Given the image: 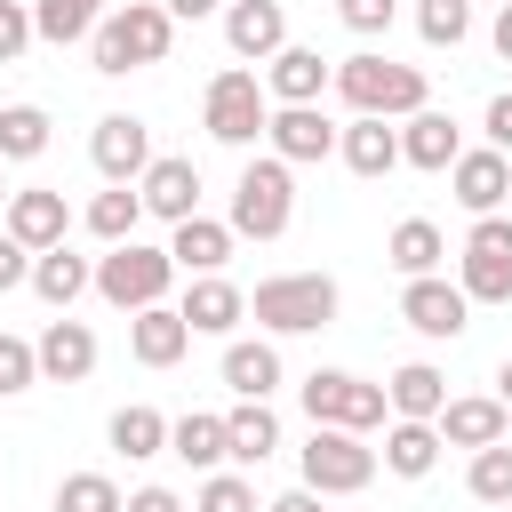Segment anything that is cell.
<instances>
[{
    "label": "cell",
    "mask_w": 512,
    "mask_h": 512,
    "mask_svg": "<svg viewBox=\"0 0 512 512\" xmlns=\"http://www.w3.org/2000/svg\"><path fill=\"white\" fill-rule=\"evenodd\" d=\"M168 40H176V16H168L160 0H128V8H112V16L88 32V56H96L104 80H120V72L168 64Z\"/></svg>",
    "instance_id": "1"
},
{
    "label": "cell",
    "mask_w": 512,
    "mask_h": 512,
    "mask_svg": "<svg viewBox=\"0 0 512 512\" xmlns=\"http://www.w3.org/2000/svg\"><path fill=\"white\" fill-rule=\"evenodd\" d=\"M336 96L352 112H376V120H408V112L432 104V88H424L416 64H392V56H368V48L336 64Z\"/></svg>",
    "instance_id": "2"
},
{
    "label": "cell",
    "mask_w": 512,
    "mask_h": 512,
    "mask_svg": "<svg viewBox=\"0 0 512 512\" xmlns=\"http://www.w3.org/2000/svg\"><path fill=\"white\" fill-rule=\"evenodd\" d=\"M248 312H256V328H272V336H312V328L336 320V280H328V272H272V280H256Z\"/></svg>",
    "instance_id": "3"
},
{
    "label": "cell",
    "mask_w": 512,
    "mask_h": 512,
    "mask_svg": "<svg viewBox=\"0 0 512 512\" xmlns=\"http://www.w3.org/2000/svg\"><path fill=\"white\" fill-rule=\"evenodd\" d=\"M288 224H296V176H288L280 152H264V160H248L240 184H232V232H240V240H280Z\"/></svg>",
    "instance_id": "4"
},
{
    "label": "cell",
    "mask_w": 512,
    "mask_h": 512,
    "mask_svg": "<svg viewBox=\"0 0 512 512\" xmlns=\"http://www.w3.org/2000/svg\"><path fill=\"white\" fill-rule=\"evenodd\" d=\"M200 128H208L216 144H256V136L272 128V96H264V80H256L248 64L216 72L208 96H200Z\"/></svg>",
    "instance_id": "5"
},
{
    "label": "cell",
    "mask_w": 512,
    "mask_h": 512,
    "mask_svg": "<svg viewBox=\"0 0 512 512\" xmlns=\"http://www.w3.org/2000/svg\"><path fill=\"white\" fill-rule=\"evenodd\" d=\"M168 280H176V256H168V248H144V240H112V256L96 264V296H104L112 312H144V304H160Z\"/></svg>",
    "instance_id": "6"
},
{
    "label": "cell",
    "mask_w": 512,
    "mask_h": 512,
    "mask_svg": "<svg viewBox=\"0 0 512 512\" xmlns=\"http://www.w3.org/2000/svg\"><path fill=\"white\" fill-rule=\"evenodd\" d=\"M304 416L312 424H344V432H376L392 416V400H384V384H368L352 368H312L304 376Z\"/></svg>",
    "instance_id": "7"
},
{
    "label": "cell",
    "mask_w": 512,
    "mask_h": 512,
    "mask_svg": "<svg viewBox=\"0 0 512 512\" xmlns=\"http://www.w3.org/2000/svg\"><path fill=\"white\" fill-rule=\"evenodd\" d=\"M368 480H376V448H368V432L312 424V440H304V488H320V496H360Z\"/></svg>",
    "instance_id": "8"
},
{
    "label": "cell",
    "mask_w": 512,
    "mask_h": 512,
    "mask_svg": "<svg viewBox=\"0 0 512 512\" xmlns=\"http://www.w3.org/2000/svg\"><path fill=\"white\" fill-rule=\"evenodd\" d=\"M464 296L472 304H512V224L504 216H472L464 232Z\"/></svg>",
    "instance_id": "9"
},
{
    "label": "cell",
    "mask_w": 512,
    "mask_h": 512,
    "mask_svg": "<svg viewBox=\"0 0 512 512\" xmlns=\"http://www.w3.org/2000/svg\"><path fill=\"white\" fill-rule=\"evenodd\" d=\"M400 320H408L416 336L448 344V336H464V328H472V296H464V280L424 272V280H408V288H400Z\"/></svg>",
    "instance_id": "10"
},
{
    "label": "cell",
    "mask_w": 512,
    "mask_h": 512,
    "mask_svg": "<svg viewBox=\"0 0 512 512\" xmlns=\"http://www.w3.org/2000/svg\"><path fill=\"white\" fill-rule=\"evenodd\" d=\"M88 160H96L104 184H136V176L152 168V128H144L136 112H104L96 136H88Z\"/></svg>",
    "instance_id": "11"
},
{
    "label": "cell",
    "mask_w": 512,
    "mask_h": 512,
    "mask_svg": "<svg viewBox=\"0 0 512 512\" xmlns=\"http://www.w3.org/2000/svg\"><path fill=\"white\" fill-rule=\"evenodd\" d=\"M136 192H144V216H160V224L200 216V168H192L184 152H160V160L136 176Z\"/></svg>",
    "instance_id": "12"
},
{
    "label": "cell",
    "mask_w": 512,
    "mask_h": 512,
    "mask_svg": "<svg viewBox=\"0 0 512 512\" xmlns=\"http://www.w3.org/2000/svg\"><path fill=\"white\" fill-rule=\"evenodd\" d=\"M448 184H456V208H464V216H496V208H504V192H512V152H496V144L456 152Z\"/></svg>",
    "instance_id": "13"
},
{
    "label": "cell",
    "mask_w": 512,
    "mask_h": 512,
    "mask_svg": "<svg viewBox=\"0 0 512 512\" xmlns=\"http://www.w3.org/2000/svg\"><path fill=\"white\" fill-rule=\"evenodd\" d=\"M224 48L248 56V64L280 56L288 48V8L280 0H224Z\"/></svg>",
    "instance_id": "14"
},
{
    "label": "cell",
    "mask_w": 512,
    "mask_h": 512,
    "mask_svg": "<svg viewBox=\"0 0 512 512\" xmlns=\"http://www.w3.org/2000/svg\"><path fill=\"white\" fill-rule=\"evenodd\" d=\"M320 88H336V64L320 56V48H280V56H264V96L272 104H320Z\"/></svg>",
    "instance_id": "15"
},
{
    "label": "cell",
    "mask_w": 512,
    "mask_h": 512,
    "mask_svg": "<svg viewBox=\"0 0 512 512\" xmlns=\"http://www.w3.org/2000/svg\"><path fill=\"white\" fill-rule=\"evenodd\" d=\"M264 144H272L288 168H304V160H328V152H336V128L320 120V104H272Z\"/></svg>",
    "instance_id": "16"
},
{
    "label": "cell",
    "mask_w": 512,
    "mask_h": 512,
    "mask_svg": "<svg viewBox=\"0 0 512 512\" xmlns=\"http://www.w3.org/2000/svg\"><path fill=\"white\" fill-rule=\"evenodd\" d=\"M32 256L40 248H56L64 232H72V208H64V192H48V184H24V192H8V216H0Z\"/></svg>",
    "instance_id": "17"
},
{
    "label": "cell",
    "mask_w": 512,
    "mask_h": 512,
    "mask_svg": "<svg viewBox=\"0 0 512 512\" xmlns=\"http://www.w3.org/2000/svg\"><path fill=\"white\" fill-rule=\"evenodd\" d=\"M128 352H136L144 368H176V360L192 352V320H184L176 304H144V312H128Z\"/></svg>",
    "instance_id": "18"
},
{
    "label": "cell",
    "mask_w": 512,
    "mask_h": 512,
    "mask_svg": "<svg viewBox=\"0 0 512 512\" xmlns=\"http://www.w3.org/2000/svg\"><path fill=\"white\" fill-rule=\"evenodd\" d=\"M336 152H344V168L352 176H392L400 168V128L392 120H376V112H352V128H336Z\"/></svg>",
    "instance_id": "19"
},
{
    "label": "cell",
    "mask_w": 512,
    "mask_h": 512,
    "mask_svg": "<svg viewBox=\"0 0 512 512\" xmlns=\"http://www.w3.org/2000/svg\"><path fill=\"white\" fill-rule=\"evenodd\" d=\"M176 312L192 320V336H232V328L248 320V296H240L224 272H192V288H184Z\"/></svg>",
    "instance_id": "20"
},
{
    "label": "cell",
    "mask_w": 512,
    "mask_h": 512,
    "mask_svg": "<svg viewBox=\"0 0 512 512\" xmlns=\"http://www.w3.org/2000/svg\"><path fill=\"white\" fill-rule=\"evenodd\" d=\"M32 352H40V376H48V384H80V376L96 368V328L64 312V320H48V328H40V344H32Z\"/></svg>",
    "instance_id": "21"
},
{
    "label": "cell",
    "mask_w": 512,
    "mask_h": 512,
    "mask_svg": "<svg viewBox=\"0 0 512 512\" xmlns=\"http://www.w3.org/2000/svg\"><path fill=\"white\" fill-rule=\"evenodd\" d=\"M456 152H464V136H456V120L448 112H408L400 120V160L408 168H424V176H440V168H456Z\"/></svg>",
    "instance_id": "22"
},
{
    "label": "cell",
    "mask_w": 512,
    "mask_h": 512,
    "mask_svg": "<svg viewBox=\"0 0 512 512\" xmlns=\"http://www.w3.org/2000/svg\"><path fill=\"white\" fill-rule=\"evenodd\" d=\"M32 288H40V304L72 312V304L96 288V264H88V256H72V248L56 240V248H40V256H32Z\"/></svg>",
    "instance_id": "23"
},
{
    "label": "cell",
    "mask_w": 512,
    "mask_h": 512,
    "mask_svg": "<svg viewBox=\"0 0 512 512\" xmlns=\"http://www.w3.org/2000/svg\"><path fill=\"white\" fill-rule=\"evenodd\" d=\"M440 256H448V240H440V224H432V216H400V224H392V240H384V264H392L400 280L440 272Z\"/></svg>",
    "instance_id": "24"
},
{
    "label": "cell",
    "mask_w": 512,
    "mask_h": 512,
    "mask_svg": "<svg viewBox=\"0 0 512 512\" xmlns=\"http://www.w3.org/2000/svg\"><path fill=\"white\" fill-rule=\"evenodd\" d=\"M224 384H232L240 400H272V392H280V352H272L264 336H232V344H224Z\"/></svg>",
    "instance_id": "25"
},
{
    "label": "cell",
    "mask_w": 512,
    "mask_h": 512,
    "mask_svg": "<svg viewBox=\"0 0 512 512\" xmlns=\"http://www.w3.org/2000/svg\"><path fill=\"white\" fill-rule=\"evenodd\" d=\"M384 400H392V416H416V424H440V408H448V376H440L432 360H408V368H392V384H384Z\"/></svg>",
    "instance_id": "26"
},
{
    "label": "cell",
    "mask_w": 512,
    "mask_h": 512,
    "mask_svg": "<svg viewBox=\"0 0 512 512\" xmlns=\"http://www.w3.org/2000/svg\"><path fill=\"white\" fill-rule=\"evenodd\" d=\"M232 240H240L232 224H216V216H184L176 240H168V256H176V272H224Z\"/></svg>",
    "instance_id": "27"
},
{
    "label": "cell",
    "mask_w": 512,
    "mask_h": 512,
    "mask_svg": "<svg viewBox=\"0 0 512 512\" xmlns=\"http://www.w3.org/2000/svg\"><path fill=\"white\" fill-rule=\"evenodd\" d=\"M440 424H416V416H392V432H384V472H400V480H424L432 464H440Z\"/></svg>",
    "instance_id": "28"
},
{
    "label": "cell",
    "mask_w": 512,
    "mask_h": 512,
    "mask_svg": "<svg viewBox=\"0 0 512 512\" xmlns=\"http://www.w3.org/2000/svg\"><path fill=\"white\" fill-rule=\"evenodd\" d=\"M504 416H512V408L488 400V392H480V400H448V408H440V440H448V448H488V440H504Z\"/></svg>",
    "instance_id": "29"
},
{
    "label": "cell",
    "mask_w": 512,
    "mask_h": 512,
    "mask_svg": "<svg viewBox=\"0 0 512 512\" xmlns=\"http://www.w3.org/2000/svg\"><path fill=\"white\" fill-rule=\"evenodd\" d=\"M168 456H184L192 472H216V464L232 456V440H224V416H208V408L176 416V424H168Z\"/></svg>",
    "instance_id": "30"
},
{
    "label": "cell",
    "mask_w": 512,
    "mask_h": 512,
    "mask_svg": "<svg viewBox=\"0 0 512 512\" xmlns=\"http://www.w3.org/2000/svg\"><path fill=\"white\" fill-rule=\"evenodd\" d=\"M224 440H232V464H264V456L280 448V416H272L264 400H240V408L224 416Z\"/></svg>",
    "instance_id": "31"
},
{
    "label": "cell",
    "mask_w": 512,
    "mask_h": 512,
    "mask_svg": "<svg viewBox=\"0 0 512 512\" xmlns=\"http://www.w3.org/2000/svg\"><path fill=\"white\" fill-rule=\"evenodd\" d=\"M96 24H104V0H32V32H40V40H56V48L88 40Z\"/></svg>",
    "instance_id": "32"
},
{
    "label": "cell",
    "mask_w": 512,
    "mask_h": 512,
    "mask_svg": "<svg viewBox=\"0 0 512 512\" xmlns=\"http://www.w3.org/2000/svg\"><path fill=\"white\" fill-rule=\"evenodd\" d=\"M136 224H144V192L136 184H112V192H96L88 200V232L112 248V240H136Z\"/></svg>",
    "instance_id": "33"
},
{
    "label": "cell",
    "mask_w": 512,
    "mask_h": 512,
    "mask_svg": "<svg viewBox=\"0 0 512 512\" xmlns=\"http://www.w3.org/2000/svg\"><path fill=\"white\" fill-rule=\"evenodd\" d=\"M112 448H120L128 464L168 456V416H160V408H120V416H112Z\"/></svg>",
    "instance_id": "34"
},
{
    "label": "cell",
    "mask_w": 512,
    "mask_h": 512,
    "mask_svg": "<svg viewBox=\"0 0 512 512\" xmlns=\"http://www.w3.org/2000/svg\"><path fill=\"white\" fill-rule=\"evenodd\" d=\"M48 152V112L40 104H0V160H40Z\"/></svg>",
    "instance_id": "35"
},
{
    "label": "cell",
    "mask_w": 512,
    "mask_h": 512,
    "mask_svg": "<svg viewBox=\"0 0 512 512\" xmlns=\"http://www.w3.org/2000/svg\"><path fill=\"white\" fill-rule=\"evenodd\" d=\"M464 488H472V504H512V448H504V440L472 448V472H464Z\"/></svg>",
    "instance_id": "36"
},
{
    "label": "cell",
    "mask_w": 512,
    "mask_h": 512,
    "mask_svg": "<svg viewBox=\"0 0 512 512\" xmlns=\"http://www.w3.org/2000/svg\"><path fill=\"white\" fill-rule=\"evenodd\" d=\"M56 512H128V496L112 488V472H64L56 480Z\"/></svg>",
    "instance_id": "37"
},
{
    "label": "cell",
    "mask_w": 512,
    "mask_h": 512,
    "mask_svg": "<svg viewBox=\"0 0 512 512\" xmlns=\"http://www.w3.org/2000/svg\"><path fill=\"white\" fill-rule=\"evenodd\" d=\"M416 32H424L432 48H456V40L472 32V0H416Z\"/></svg>",
    "instance_id": "38"
},
{
    "label": "cell",
    "mask_w": 512,
    "mask_h": 512,
    "mask_svg": "<svg viewBox=\"0 0 512 512\" xmlns=\"http://www.w3.org/2000/svg\"><path fill=\"white\" fill-rule=\"evenodd\" d=\"M192 512H264V504H256V480L248 472H208L200 496H192Z\"/></svg>",
    "instance_id": "39"
},
{
    "label": "cell",
    "mask_w": 512,
    "mask_h": 512,
    "mask_svg": "<svg viewBox=\"0 0 512 512\" xmlns=\"http://www.w3.org/2000/svg\"><path fill=\"white\" fill-rule=\"evenodd\" d=\"M32 384H40V352L0 328V400H16V392H32Z\"/></svg>",
    "instance_id": "40"
},
{
    "label": "cell",
    "mask_w": 512,
    "mask_h": 512,
    "mask_svg": "<svg viewBox=\"0 0 512 512\" xmlns=\"http://www.w3.org/2000/svg\"><path fill=\"white\" fill-rule=\"evenodd\" d=\"M336 16H344V32H360V40H376V32H392V16H400V0H336Z\"/></svg>",
    "instance_id": "41"
},
{
    "label": "cell",
    "mask_w": 512,
    "mask_h": 512,
    "mask_svg": "<svg viewBox=\"0 0 512 512\" xmlns=\"http://www.w3.org/2000/svg\"><path fill=\"white\" fill-rule=\"evenodd\" d=\"M32 40H40V32H32V8H24V0H0V64H16Z\"/></svg>",
    "instance_id": "42"
},
{
    "label": "cell",
    "mask_w": 512,
    "mask_h": 512,
    "mask_svg": "<svg viewBox=\"0 0 512 512\" xmlns=\"http://www.w3.org/2000/svg\"><path fill=\"white\" fill-rule=\"evenodd\" d=\"M8 288H32V248L0 224V296H8Z\"/></svg>",
    "instance_id": "43"
},
{
    "label": "cell",
    "mask_w": 512,
    "mask_h": 512,
    "mask_svg": "<svg viewBox=\"0 0 512 512\" xmlns=\"http://www.w3.org/2000/svg\"><path fill=\"white\" fill-rule=\"evenodd\" d=\"M488 144H496V152H512V88L488 104Z\"/></svg>",
    "instance_id": "44"
},
{
    "label": "cell",
    "mask_w": 512,
    "mask_h": 512,
    "mask_svg": "<svg viewBox=\"0 0 512 512\" xmlns=\"http://www.w3.org/2000/svg\"><path fill=\"white\" fill-rule=\"evenodd\" d=\"M128 512H184V496H176V488H136Z\"/></svg>",
    "instance_id": "45"
},
{
    "label": "cell",
    "mask_w": 512,
    "mask_h": 512,
    "mask_svg": "<svg viewBox=\"0 0 512 512\" xmlns=\"http://www.w3.org/2000/svg\"><path fill=\"white\" fill-rule=\"evenodd\" d=\"M320 504H328V496H320V488H288V496H272V504H264V512H320Z\"/></svg>",
    "instance_id": "46"
},
{
    "label": "cell",
    "mask_w": 512,
    "mask_h": 512,
    "mask_svg": "<svg viewBox=\"0 0 512 512\" xmlns=\"http://www.w3.org/2000/svg\"><path fill=\"white\" fill-rule=\"evenodd\" d=\"M160 8H168V16H192V24H200V16H216L224 0H160Z\"/></svg>",
    "instance_id": "47"
},
{
    "label": "cell",
    "mask_w": 512,
    "mask_h": 512,
    "mask_svg": "<svg viewBox=\"0 0 512 512\" xmlns=\"http://www.w3.org/2000/svg\"><path fill=\"white\" fill-rule=\"evenodd\" d=\"M496 56H504V64H512V0H504V8H496Z\"/></svg>",
    "instance_id": "48"
},
{
    "label": "cell",
    "mask_w": 512,
    "mask_h": 512,
    "mask_svg": "<svg viewBox=\"0 0 512 512\" xmlns=\"http://www.w3.org/2000/svg\"><path fill=\"white\" fill-rule=\"evenodd\" d=\"M496 400H504V408H512V360H504V368H496Z\"/></svg>",
    "instance_id": "49"
},
{
    "label": "cell",
    "mask_w": 512,
    "mask_h": 512,
    "mask_svg": "<svg viewBox=\"0 0 512 512\" xmlns=\"http://www.w3.org/2000/svg\"><path fill=\"white\" fill-rule=\"evenodd\" d=\"M0 216H8V184H0Z\"/></svg>",
    "instance_id": "50"
}]
</instances>
